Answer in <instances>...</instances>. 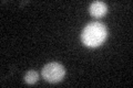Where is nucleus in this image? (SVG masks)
I'll return each mask as SVG.
<instances>
[{"label":"nucleus","mask_w":133,"mask_h":88,"mask_svg":"<svg viewBox=\"0 0 133 88\" xmlns=\"http://www.w3.org/2000/svg\"><path fill=\"white\" fill-rule=\"evenodd\" d=\"M107 5L102 1H94L92 5L90 6V13L92 14L95 18H100V17H103L107 13Z\"/></svg>","instance_id":"obj_3"},{"label":"nucleus","mask_w":133,"mask_h":88,"mask_svg":"<svg viewBox=\"0 0 133 88\" xmlns=\"http://www.w3.org/2000/svg\"><path fill=\"white\" fill-rule=\"evenodd\" d=\"M107 29L100 22H91L82 31L81 40L83 44L90 47L101 45L107 39Z\"/></svg>","instance_id":"obj_1"},{"label":"nucleus","mask_w":133,"mask_h":88,"mask_svg":"<svg viewBox=\"0 0 133 88\" xmlns=\"http://www.w3.org/2000/svg\"><path fill=\"white\" fill-rule=\"evenodd\" d=\"M38 78H39V75L36 70H29V72L24 75V82L29 84V85L36 84L37 81H38Z\"/></svg>","instance_id":"obj_4"},{"label":"nucleus","mask_w":133,"mask_h":88,"mask_svg":"<svg viewBox=\"0 0 133 88\" xmlns=\"http://www.w3.org/2000/svg\"><path fill=\"white\" fill-rule=\"evenodd\" d=\"M42 77L49 83L60 82L65 75L64 67L59 63H49L42 68Z\"/></svg>","instance_id":"obj_2"}]
</instances>
